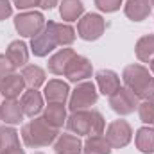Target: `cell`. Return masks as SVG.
Returning a JSON list of instances; mask_svg holds the SVG:
<instances>
[{"label":"cell","mask_w":154,"mask_h":154,"mask_svg":"<svg viewBox=\"0 0 154 154\" xmlns=\"http://www.w3.org/2000/svg\"><path fill=\"white\" fill-rule=\"evenodd\" d=\"M151 2L149 0H127L124 5L125 16L133 22H142L151 14Z\"/></svg>","instance_id":"18"},{"label":"cell","mask_w":154,"mask_h":154,"mask_svg":"<svg viewBox=\"0 0 154 154\" xmlns=\"http://www.w3.org/2000/svg\"><path fill=\"white\" fill-rule=\"evenodd\" d=\"M75 57L74 48H61L48 59V72L54 75H65L68 63Z\"/></svg>","instance_id":"14"},{"label":"cell","mask_w":154,"mask_h":154,"mask_svg":"<svg viewBox=\"0 0 154 154\" xmlns=\"http://www.w3.org/2000/svg\"><path fill=\"white\" fill-rule=\"evenodd\" d=\"M43 118L56 129L63 127V124H66V109L65 104H57V102H48V106L43 109Z\"/></svg>","instance_id":"20"},{"label":"cell","mask_w":154,"mask_h":154,"mask_svg":"<svg viewBox=\"0 0 154 154\" xmlns=\"http://www.w3.org/2000/svg\"><path fill=\"white\" fill-rule=\"evenodd\" d=\"M104 136H106V140L109 142L111 149H122V147H125V145L131 142V138H133V129H131L129 122L118 118V120H113V122L108 125Z\"/></svg>","instance_id":"8"},{"label":"cell","mask_w":154,"mask_h":154,"mask_svg":"<svg viewBox=\"0 0 154 154\" xmlns=\"http://www.w3.org/2000/svg\"><path fill=\"white\" fill-rule=\"evenodd\" d=\"M81 151H82V142L75 134H59L54 143L56 154H81Z\"/></svg>","instance_id":"17"},{"label":"cell","mask_w":154,"mask_h":154,"mask_svg":"<svg viewBox=\"0 0 154 154\" xmlns=\"http://www.w3.org/2000/svg\"><path fill=\"white\" fill-rule=\"evenodd\" d=\"M14 5L18 9H31V7H38V0H13Z\"/></svg>","instance_id":"31"},{"label":"cell","mask_w":154,"mask_h":154,"mask_svg":"<svg viewBox=\"0 0 154 154\" xmlns=\"http://www.w3.org/2000/svg\"><path fill=\"white\" fill-rule=\"evenodd\" d=\"M34 154H43V152H34Z\"/></svg>","instance_id":"36"},{"label":"cell","mask_w":154,"mask_h":154,"mask_svg":"<svg viewBox=\"0 0 154 154\" xmlns=\"http://www.w3.org/2000/svg\"><path fill=\"white\" fill-rule=\"evenodd\" d=\"M136 57L142 63H151L154 59V34H147L136 41Z\"/></svg>","instance_id":"24"},{"label":"cell","mask_w":154,"mask_h":154,"mask_svg":"<svg viewBox=\"0 0 154 154\" xmlns=\"http://www.w3.org/2000/svg\"><path fill=\"white\" fill-rule=\"evenodd\" d=\"M56 47H59V41H57V36H56V29H54V22H48L45 23L43 31L38 32L32 41H31V50L34 56L38 57H45L48 56Z\"/></svg>","instance_id":"5"},{"label":"cell","mask_w":154,"mask_h":154,"mask_svg":"<svg viewBox=\"0 0 154 154\" xmlns=\"http://www.w3.org/2000/svg\"><path fill=\"white\" fill-rule=\"evenodd\" d=\"M22 77L25 81V86H29L32 90H38L45 82V70L36 66V65H25V68L22 72Z\"/></svg>","instance_id":"25"},{"label":"cell","mask_w":154,"mask_h":154,"mask_svg":"<svg viewBox=\"0 0 154 154\" xmlns=\"http://www.w3.org/2000/svg\"><path fill=\"white\" fill-rule=\"evenodd\" d=\"M99 99V93L95 90V84L90 82V81H82L75 86V90L72 91V97H70V111H81V109H86L90 106H93Z\"/></svg>","instance_id":"4"},{"label":"cell","mask_w":154,"mask_h":154,"mask_svg":"<svg viewBox=\"0 0 154 154\" xmlns=\"http://www.w3.org/2000/svg\"><path fill=\"white\" fill-rule=\"evenodd\" d=\"M59 136V129L52 127L43 116H34L29 124L22 127V138L27 147H47L54 143V140Z\"/></svg>","instance_id":"2"},{"label":"cell","mask_w":154,"mask_h":154,"mask_svg":"<svg viewBox=\"0 0 154 154\" xmlns=\"http://www.w3.org/2000/svg\"><path fill=\"white\" fill-rule=\"evenodd\" d=\"M70 88L66 82L59 81V79H52L45 84V99L47 102H57V104H65V100L68 99Z\"/></svg>","instance_id":"15"},{"label":"cell","mask_w":154,"mask_h":154,"mask_svg":"<svg viewBox=\"0 0 154 154\" xmlns=\"http://www.w3.org/2000/svg\"><path fill=\"white\" fill-rule=\"evenodd\" d=\"M140 120L147 125H154V100H142L138 104Z\"/></svg>","instance_id":"27"},{"label":"cell","mask_w":154,"mask_h":154,"mask_svg":"<svg viewBox=\"0 0 154 154\" xmlns=\"http://www.w3.org/2000/svg\"><path fill=\"white\" fill-rule=\"evenodd\" d=\"M82 152L84 154H111V145L106 140L104 134H93L88 136L86 142L82 143Z\"/></svg>","instance_id":"21"},{"label":"cell","mask_w":154,"mask_h":154,"mask_svg":"<svg viewBox=\"0 0 154 154\" xmlns=\"http://www.w3.org/2000/svg\"><path fill=\"white\" fill-rule=\"evenodd\" d=\"M93 72V66L90 63V59H86L84 56H77L68 63L66 70H65V77L70 81V82H81L88 77H91Z\"/></svg>","instance_id":"10"},{"label":"cell","mask_w":154,"mask_h":154,"mask_svg":"<svg viewBox=\"0 0 154 154\" xmlns=\"http://www.w3.org/2000/svg\"><path fill=\"white\" fill-rule=\"evenodd\" d=\"M57 5V0H38V7L41 9H52Z\"/></svg>","instance_id":"32"},{"label":"cell","mask_w":154,"mask_h":154,"mask_svg":"<svg viewBox=\"0 0 154 154\" xmlns=\"http://www.w3.org/2000/svg\"><path fill=\"white\" fill-rule=\"evenodd\" d=\"M134 143H136V149H138L140 152L152 154L154 152V127H151V125L140 127V129L136 131Z\"/></svg>","instance_id":"22"},{"label":"cell","mask_w":154,"mask_h":154,"mask_svg":"<svg viewBox=\"0 0 154 154\" xmlns=\"http://www.w3.org/2000/svg\"><path fill=\"white\" fill-rule=\"evenodd\" d=\"M14 27L18 31L20 36L23 38H34L38 32L43 31L45 27V18L38 11H27V13H20L14 18Z\"/></svg>","instance_id":"7"},{"label":"cell","mask_w":154,"mask_h":154,"mask_svg":"<svg viewBox=\"0 0 154 154\" xmlns=\"http://www.w3.org/2000/svg\"><path fill=\"white\" fill-rule=\"evenodd\" d=\"M0 154H25V151H23L20 145H16V147H11V149H5V151H2Z\"/></svg>","instance_id":"33"},{"label":"cell","mask_w":154,"mask_h":154,"mask_svg":"<svg viewBox=\"0 0 154 154\" xmlns=\"http://www.w3.org/2000/svg\"><path fill=\"white\" fill-rule=\"evenodd\" d=\"M124 0H95V5L102 11V13H115L120 9Z\"/></svg>","instance_id":"28"},{"label":"cell","mask_w":154,"mask_h":154,"mask_svg":"<svg viewBox=\"0 0 154 154\" xmlns=\"http://www.w3.org/2000/svg\"><path fill=\"white\" fill-rule=\"evenodd\" d=\"M104 29H106V22L97 13L84 14L79 20V23H77V34H79V38L84 39V41H95V39H99L104 34Z\"/></svg>","instance_id":"6"},{"label":"cell","mask_w":154,"mask_h":154,"mask_svg":"<svg viewBox=\"0 0 154 154\" xmlns=\"http://www.w3.org/2000/svg\"><path fill=\"white\" fill-rule=\"evenodd\" d=\"M151 5H152V7H154V0H151Z\"/></svg>","instance_id":"35"},{"label":"cell","mask_w":154,"mask_h":154,"mask_svg":"<svg viewBox=\"0 0 154 154\" xmlns=\"http://www.w3.org/2000/svg\"><path fill=\"white\" fill-rule=\"evenodd\" d=\"M23 118L22 104L16 99H5L0 104V120L5 122V125H16Z\"/></svg>","instance_id":"13"},{"label":"cell","mask_w":154,"mask_h":154,"mask_svg":"<svg viewBox=\"0 0 154 154\" xmlns=\"http://www.w3.org/2000/svg\"><path fill=\"white\" fill-rule=\"evenodd\" d=\"M13 14V5L9 4V0H0V22L9 18Z\"/></svg>","instance_id":"30"},{"label":"cell","mask_w":154,"mask_h":154,"mask_svg":"<svg viewBox=\"0 0 154 154\" xmlns=\"http://www.w3.org/2000/svg\"><path fill=\"white\" fill-rule=\"evenodd\" d=\"M25 91V81L20 74H9L0 79V93L5 99H16Z\"/></svg>","instance_id":"12"},{"label":"cell","mask_w":154,"mask_h":154,"mask_svg":"<svg viewBox=\"0 0 154 154\" xmlns=\"http://www.w3.org/2000/svg\"><path fill=\"white\" fill-rule=\"evenodd\" d=\"M59 14L66 22H75L84 14V5L81 0H63L59 4Z\"/></svg>","instance_id":"23"},{"label":"cell","mask_w":154,"mask_h":154,"mask_svg":"<svg viewBox=\"0 0 154 154\" xmlns=\"http://www.w3.org/2000/svg\"><path fill=\"white\" fill-rule=\"evenodd\" d=\"M9 74H14V66L11 65V61L7 59L5 54H0V79H4Z\"/></svg>","instance_id":"29"},{"label":"cell","mask_w":154,"mask_h":154,"mask_svg":"<svg viewBox=\"0 0 154 154\" xmlns=\"http://www.w3.org/2000/svg\"><path fill=\"white\" fill-rule=\"evenodd\" d=\"M122 79L125 88H129L138 99L154 100V77L142 65H129L124 68Z\"/></svg>","instance_id":"1"},{"label":"cell","mask_w":154,"mask_h":154,"mask_svg":"<svg viewBox=\"0 0 154 154\" xmlns=\"http://www.w3.org/2000/svg\"><path fill=\"white\" fill-rule=\"evenodd\" d=\"M109 106L118 115H131L138 108V97L129 88H118L109 97Z\"/></svg>","instance_id":"9"},{"label":"cell","mask_w":154,"mask_h":154,"mask_svg":"<svg viewBox=\"0 0 154 154\" xmlns=\"http://www.w3.org/2000/svg\"><path fill=\"white\" fill-rule=\"evenodd\" d=\"M20 104H22L23 115L31 116V118H34L36 115H39L43 111V97H41V93L38 90H32V88H29L22 93Z\"/></svg>","instance_id":"11"},{"label":"cell","mask_w":154,"mask_h":154,"mask_svg":"<svg viewBox=\"0 0 154 154\" xmlns=\"http://www.w3.org/2000/svg\"><path fill=\"white\" fill-rule=\"evenodd\" d=\"M5 56L7 59L11 61V65L14 68H20V66H25L27 61H29V48L23 41L16 39V41H11L7 50H5Z\"/></svg>","instance_id":"16"},{"label":"cell","mask_w":154,"mask_h":154,"mask_svg":"<svg viewBox=\"0 0 154 154\" xmlns=\"http://www.w3.org/2000/svg\"><path fill=\"white\" fill-rule=\"evenodd\" d=\"M66 127L77 136H93L104 133L106 122L104 116L95 109L91 111L81 109V111H72V115L66 118Z\"/></svg>","instance_id":"3"},{"label":"cell","mask_w":154,"mask_h":154,"mask_svg":"<svg viewBox=\"0 0 154 154\" xmlns=\"http://www.w3.org/2000/svg\"><path fill=\"white\" fill-rule=\"evenodd\" d=\"M95 77H97V84H99V90L102 95L111 97L120 88V77L113 70H99Z\"/></svg>","instance_id":"19"},{"label":"cell","mask_w":154,"mask_h":154,"mask_svg":"<svg viewBox=\"0 0 154 154\" xmlns=\"http://www.w3.org/2000/svg\"><path fill=\"white\" fill-rule=\"evenodd\" d=\"M151 70H152V74H154V59L151 61Z\"/></svg>","instance_id":"34"},{"label":"cell","mask_w":154,"mask_h":154,"mask_svg":"<svg viewBox=\"0 0 154 154\" xmlns=\"http://www.w3.org/2000/svg\"><path fill=\"white\" fill-rule=\"evenodd\" d=\"M54 29H56V36H57L59 45L66 47V45H72V43H74V39H75V31H74L72 25L54 22Z\"/></svg>","instance_id":"26"}]
</instances>
